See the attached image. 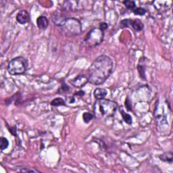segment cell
I'll list each match as a JSON object with an SVG mask.
<instances>
[{"mask_svg":"<svg viewBox=\"0 0 173 173\" xmlns=\"http://www.w3.org/2000/svg\"><path fill=\"white\" fill-rule=\"evenodd\" d=\"M133 12L136 15L143 16L146 13V10L142 8H136L133 10Z\"/></svg>","mask_w":173,"mask_h":173,"instance_id":"cell-19","label":"cell"},{"mask_svg":"<svg viewBox=\"0 0 173 173\" xmlns=\"http://www.w3.org/2000/svg\"><path fill=\"white\" fill-rule=\"evenodd\" d=\"M107 90L104 88H97L95 89L93 92L94 97H96V99L97 100L104 99L105 96H107Z\"/></svg>","mask_w":173,"mask_h":173,"instance_id":"cell-10","label":"cell"},{"mask_svg":"<svg viewBox=\"0 0 173 173\" xmlns=\"http://www.w3.org/2000/svg\"><path fill=\"white\" fill-rule=\"evenodd\" d=\"M104 38V31L99 28H94L88 33L84 38V43L89 48H93L102 43Z\"/></svg>","mask_w":173,"mask_h":173,"instance_id":"cell-3","label":"cell"},{"mask_svg":"<svg viewBox=\"0 0 173 173\" xmlns=\"http://www.w3.org/2000/svg\"><path fill=\"white\" fill-rule=\"evenodd\" d=\"M27 66L28 62L24 58L16 57L8 63V71L12 75H20L27 71Z\"/></svg>","mask_w":173,"mask_h":173,"instance_id":"cell-4","label":"cell"},{"mask_svg":"<svg viewBox=\"0 0 173 173\" xmlns=\"http://www.w3.org/2000/svg\"><path fill=\"white\" fill-rule=\"evenodd\" d=\"M93 115L90 112H85L83 115V121L85 122V123H89V122L93 120Z\"/></svg>","mask_w":173,"mask_h":173,"instance_id":"cell-18","label":"cell"},{"mask_svg":"<svg viewBox=\"0 0 173 173\" xmlns=\"http://www.w3.org/2000/svg\"><path fill=\"white\" fill-rule=\"evenodd\" d=\"M124 5L126 6L128 9L133 10L135 8H136V4L135 2L134 1H131V0H127V1L123 2Z\"/></svg>","mask_w":173,"mask_h":173,"instance_id":"cell-16","label":"cell"},{"mask_svg":"<svg viewBox=\"0 0 173 173\" xmlns=\"http://www.w3.org/2000/svg\"><path fill=\"white\" fill-rule=\"evenodd\" d=\"M145 64V60H143V58H140V60H139V64H138V71L139 75H140V77H141L142 79H146V74H145V66H143Z\"/></svg>","mask_w":173,"mask_h":173,"instance_id":"cell-12","label":"cell"},{"mask_svg":"<svg viewBox=\"0 0 173 173\" xmlns=\"http://www.w3.org/2000/svg\"><path fill=\"white\" fill-rule=\"evenodd\" d=\"M62 32L66 35L77 36L82 32V26L79 20L74 18H68L64 24L61 27Z\"/></svg>","mask_w":173,"mask_h":173,"instance_id":"cell-5","label":"cell"},{"mask_svg":"<svg viewBox=\"0 0 173 173\" xmlns=\"http://www.w3.org/2000/svg\"><path fill=\"white\" fill-rule=\"evenodd\" d=\"M30 16L29 13L26 10H20L16 15V20L21 24H27L29 22Z\"/></svg>","mask_w":173,"mask_h":173,"instance_id":"cell-8","label":"cell"},{"mask_svg":"<svg viewBox=\"0 0 173 173\" xmlns=\"http://www.w3.org/2000/svg\"><path fill=\"white\" fill-rule=\"evenodd\" d=\"M37 24L39 29L41 30H45L47 29L49 24V20L46 16H40L37 20Z\"/></svg>","mask_w":173,"mask_h":173,"instance_id":"cell-9","label":"cell"},{"mask_svg":"<svg viewBox=\"0 0 173 173\" xmlns=\"http://www.w3.org/2000/svg\"><path fill=\"white\" fill-rule=\"evenodd\" d=\"M61 89H62V91L64 92H67V91H69V87L68 86H67L66 84H65V83H62V86H61Z\"/></svg>","mask_w":173,"mask_h":173,"instance_id":"cell-23","label":"cell"},{"mask_svg":"<svg viewBox=\"0 0 173 173\" xmlns=\"http://www.w3.org/2000/svg\"><path fill=\"white\" fill-rule=\"evenodd\" d=\"M121 114L122 115V118H123L124 121L127 123L128 124H132V122H133V119H132V117H131L129 114L126 113L124 112V110H122V109H121Z\"/></svg>","mask_w":173,"mask_h":173,"instance_id":"cell-14","label":"cell"},{"mask_svg":"<svg viewBox=\"0 0 173 173\" xmlns=\"http://www.w3.org/2000/svg\"><path fill=\"white\" fill-rule=\"evenodd\" d=\"M172 152H168L167 153H164V154H162L159 156V158L161 160H162L164 162H166L172 163Z\"/></svg>","mask_w":173,"mask_h":173,"instance_id":"cell-13","label":"cell"},{"mask_svg":"<svg viewBox=\"0 0 173 173\" xmlns=\"http://www.w3.org/2000/svg\"><path fill=\"white\" fill-rule=\"evenodd\" d=\"M68 18L64 14L62 11L56 10L55 12L53 13L52 19L54 24L58 27H62L64 24L66 19Z\"/></svg>","mask_w":173,"mask_h":173,"instance_id":"cell-6","label":"cell"},{"mask_svg":"<svg viewBox=\"0 0 173 173\" xmlns=\"http://www.w3.org/2000/svg\"><path fill=\"white\" fill-rule=\"evenodd\" d=\"M18 171L19 172H39V171H37V170H35V169H29V168H21L20 170H18Z\"/></svg>","mask_w":173,"mask_h":173,"instance_id":"cell-21","label":"cell"},{"mask_svg":"<svg viewBox=\"0 0 173 173\" xmlns=\"http://www.w3.org/2000/svg\"><path fill=\"white\" fill-rule=\"evenodd\" d=\"M99 28L104 31V30H105L108 28V24L105 23V22H102V23H100Z\"/></svg>","mask_w":173,"mask_h":173,"instance_id":"cell-22","label":"cell"},{"mask_svg":"<svg viewBox=\"0 0 173 173\" xmlns=\"http://www.w3.org/2000/svg\"><path fill=\"white\" fill-rule=\"evenodd\" d=\"M118 108L116 102L110 99L97 100L93 105V115L98 119L108 118L112 117Z\"/></svg>","mask_w":173,"mask_h":173,"instance_id":"cell-2","label":"cell"},{"mask_svg":"<svg viewBox=\"0 0 173 173\" xmlns=\"http://www.w3.org/2000/svg\"><path fill=\"white\" fill-rule=\"evenodd\" d=\"M84 94H85V93H84V91H78L77 93H75L74 95L75 96H84Z\"/></svg>","mask_w":173,"mask_h":173,"instance_id":"cell-24","label":"cell"},{"mask_svg":"<svg viewBox=\"0 0 173 173\" xmlns=\"http://www.w3.org/2000/svg\"><path fill=\"white\" fill-rule=\"evenodd\" d=\"M0 142H1L0 147H1L2 151L8 148V146H9V142H8L7 139H5V137H1L0 138Z\"/></svg>","mask_w":173,"mask_h":173,"instance_id":"cell-17","label":"cell"},{"mask_svg":"<svg viewBox=\"0 0 173 173\" xmlns=\"http://www.w3.org/2000/svg\"><path fill=\"white\" fill-rule=\"evenodd\" d=\"M131 27L135 30V31H141L143 29L144 25L141 20L139 19H135V20H131Z\"/></svg>","mask_w":173,"mask_h":173,"instance_id":"cell-11","label":"cell"},{"mask_svg":"<svg viewBox=\"0 0 173 173\" xmlns=\"http://www.w3.org/2000/svg\"><path fill=\"white\" fill-rule=\"evenodd\" d=\"M51 105L52 106H60V105H66V102L62 98H55L52 100L51 102Z\"/></svg>","mask_w":173,"mask_h":173,"instance_id":"cell-15","label":"cell"},{"mask_svg":"<svg viewBox=\"0 0 173 173\" xmlns=\"http://www.w3.org/2000/svg\"><path fill=\"white\" fill-rule=\"evenodd\" d=\"M89 82L88 77L85 74H79L74 79L72 80L71 83L75 87L81 88Z\"/></svg>","mask_w":173,"mask_h":173,"instance_id":"cell-7","label":"cell"},{"mask_svg":"<svg viewBox=\"0 0 173 173\" xmlns=\"http://www.w3.org/2000/svg\"><path fill=\"white\" fill-rule=\"evenodd\" d=\"M113 61L105 55H102L95 60L88 70L89 83L94 85L104 83L113 71Z\"/></svg>","mask_w":173,"mask_h":173,"instance_id":"cell-1","label":"cell"},{"mask_svg":"<svg viewBox=\"0 0 173 173\" xmlns=\"http://www.w3.org/2000/svg\"><path fill=\"white\" fill-rule=\"evenodd\" d=\"M131 19H125V20H122L121 22V26L122 28H129L131 27Z\"/></svg>","mask_w":173,"mask_h":173,"instance_id":"cell-20","label":"cell"}]
</instances>
